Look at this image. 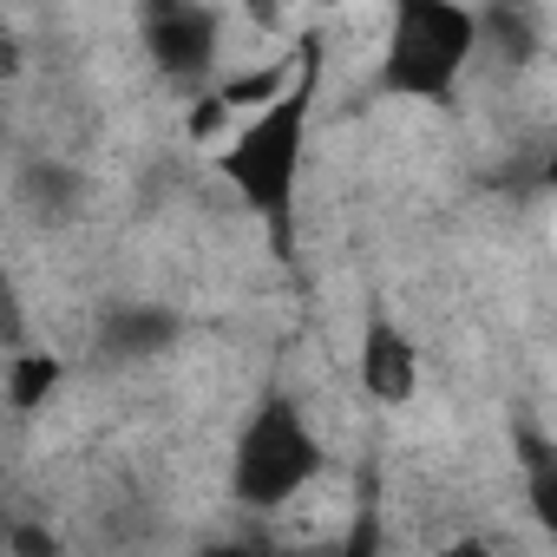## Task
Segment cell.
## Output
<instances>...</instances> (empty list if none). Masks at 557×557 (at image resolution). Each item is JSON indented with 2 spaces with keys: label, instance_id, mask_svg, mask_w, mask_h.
<instances>
[{
  "label": "cell",
  "instance_id": "obj_3",
  "mask_svg": "<svg viewBox=\"0 0 557 557\" xmlns=\"http://www.w3.org/2000/svg\"><path fill=\"white\" fill-rule=\"evenodd\" d=\"M322 472H329V446H322L309 407L283 387H269L230 440V498L256 518L289 511Z\"/></svg>",
  "mask_w": 557,
  "mask_h": 557
},
{
  "label": "cell",
  "instance_id": "obj_6",
  "mask_svg": "<svg viewBox=\"0 0 557 557\" xmlns=\"http://www.w3.org/2000/svg\"><path fill=\"white\" fill-rule=\"evenodd\" d=\"M511 459H518V492H524L531 524L557 544V440L537 433V426H518Z\"/></svg>",
  "mask_w": 557,
  "mask_h": 557
},
{
  "label": "cell",
  "instance_id": "obj_7",
  "mask_svg": "<svg viewBox=\"0 0 557 557\" xmlns=\"http://www.w3.org/2000/svg\"><path fill=\"white\" fill-rule=\"evenodd\" d=\"M60 381H66V368H60L53 348H21L14 368H8V407L27 420V413H40V407L60 394Z\"/></svg>",
  "mask_w": 557,
  "mask_h": 557
},
{
  "label": "cell",
  "instance_id": "obj_2",
  "mask_svg": "<svg viewBox=\"0 0 557 557\" xmlns=\"http://www.w3.org/2000/svg\"><path fill=\"white\" fill-rule=\"evenodd\" d=\"M479 53H485L479 8H459V0H400L387 14V34H381L374 92L400 99V106H453Z\"/></svg>",
  "mask_w": 557,
  "mask_h": 557
},
{
  "label": "cell",
  "instance_id": "obj_4",
  "mask_svg": "<svg viewBox=\"0 0 557 557\" xmlns=\"http://www.w3.org/2000/svg\"><path fill=\"white\" fill-rule=\"evenodd\" d=\"M145 47L164 79L203 86L223 60V14L216 8H151L145 14Z\"/></svg>",
  "mask_w": 557,
  "mask_h": 557
},
{
  "label": "cell",
  "instance_id": "obj_11",
  "mask_svg": "<svg viewBox=\"0 0 557 557\" xmlns=\"http://www.w3.org/2000/svg\"><path fill=\"white\" fill-rule=\"evenodd\" d=\"M544 190L557 197V138H550V151H544Z\"/></svg>",
  "mask_w": 557,
  "mask_h": 557
},
{
  "label": "cell",
  "instance_id": "obj_1",
  "mask_svg": "<svg viewBox=\"0 0 557 557\" xmlns=\"http://www.w3.org/2000/svg\"><path fill=\"white\" fill-rule=\"evenodd\" d=\"M322 73H329V53H322V34H302L296 40V79L289 92L262 106L256 119H243L210 171L223 177V190L262 223L269 249L275 256H296V197H302V171H309V125H315V106H322Z\"/></svg>",
  "mask_w": 557,
  "mask_h": 557
},
{
  "label": "cell",
  "instance_id": "obj_10",
  "mask_svg": "<svg viewBox=\"0 0 557 557\" xmlns=\"http://www.w3.org/2000/svg\"><path fill=\"white\" fill-rule=\"evenodd\" d=\"M197 557H269L262 544H249V537H216V544H203Z\"/></svg>",
  "mask_w": 557,
  "mask_h": 557
},
{
  "label": "cell",
  "instance_id": "obj_9",
  "mask_svg": "<svg viewBox=\"0 0 557 557\" xmlns=\"http://www.w3.org/2000/svg\"><path fill=\"white\" fill-rule=\"evenodd\" d=\"M440 557H498V544L479 537V531H453V537L440 544Z\"/></svg>",
  "mask_w": 557,
  "mask_h": 557
},
{
  "label": "cell",
  "instance_id": "obj_8",
  "mask_svg": "<svg viewBox=\"0 0 557 557\" xmlns=\"http://www.w3.org/2000/svg\"><path fill=\"white\" fill-rule=\"evenodd\" d=\"M329 557H387V524H381V511H374V505H361V511L348 518V531H342V544H335Z\"/></svg>",
  "mask_w": 557,
  "mask_h": 557
},
{
  "label": "cell",
  "instance_id": "obj_5",
  "mask_svg": "<svg viewBox=\"0 0 557 557\" xmlns=\"http://www.w3.org/2000/svg\"><path fill=\"white\" fill-rule=\"evenodd\" d=\"M420 374H426V361H420V342L407 335V322L387 315V309H374L361 322V342H355V381H361V394L374 407H407L420 394Z\"/></svg>",
  "mask_w": 557,
  "mask_h": 557
}]
</instances>
